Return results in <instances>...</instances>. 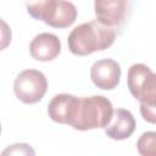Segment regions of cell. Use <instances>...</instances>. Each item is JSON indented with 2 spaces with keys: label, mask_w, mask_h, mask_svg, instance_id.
<instances>
[{
  "label": "cell",
  "mask_w": 156,
  "mask_h": 156,
  "mask_svg": "<svg viewBox=\"0 0 156 156\" xmlns=\"http://www.w3.org/2000/svg\"><path fill=\"white\" fill-rule=\"evenodd\" d=\"M121 66L112 58H102L90 68L91 82L102 90H112L119 84L121 79Z\"/></svg>",
  "instance_id": "5b68a950"
},
{
  "label": "cell",
  "mask_w": 156,
  "mask_h": 156,
  "mask_svg": "<svg viewBox=\"0 0 156 156\" xmlns=\"http://www.w3.org/2000/svg\"><path fill=\"white\" fill-rule=\"evenodd\" d=\"M79 98L71 94H57L55 95L48 105V115L49 117L60 124H72L77 107H78Z\"/></svg>",
  "instance_id": "52a82bcc"
},
{
  "label": "cell",
  "mask_w": 156,
  "mask_h": 156,
  "mask_svg": "<svg viewBox=\"0 0 156 156\" xmlns=\"http://www.w3.org/2000/svg\"><path fill=\"white\" fill-rule=\"evenodd\" d=\"M116 39V32L112 27L102 24L99 21L82 23L72 29L67 44L72 54L87 56L95 51H102L110 48Z\"/></svg>",
  "instance_id": "6da1fadb"
},
{
  "label": "cell",
  "mask_w": 156,
  "mask_h": 156,
  "mask_svg": "<svg viewBox=\"0 0 156 156\" xmlns=\"http://www.w3.org/2000/svg\"><path fill=\"white\" fill-rule=\"evenodd\" d=\"M136 149L143 156H156V132H144L136 141Z\"/></svg>",
  "instance_id": "7c38bea8"
},
{
  "label": "cell",
  "mask_w": 156,
  "mask_h": 156,
  "mask_svg": "<svg viewBox=\"0 0 156 156\" xmlns=\"http://www.w3.org/2000/svg\"><path fill=\"white\" fill-rule=\"evenodd\" d=\"M135 130V119L130 111L117 108L113 112L111 122L105 128V134L113 140L128 139Z\"/></svg>",
  "instance_id": "9c48e42d"
},
{
  "label": "cell",
  "mask_w": 156,
  "mask_h": 156,
  "mask_svg": "<svg viewBox=\"0 0 156 156\" xmlns=\"http://www.w3.org/2000/svg\"><path fill=\"white\" fill-rule=\"evenodd\" d=\"M48 90V79L44 73L37 69H24L20 72L13 82L16 98L23 104L32 105L39 102Z\"/></svg>",
  "instance_id": "277c9868"
},
{
  "label": "cell",
  "mask_w": 156,
  "mask_h": 156,
  "mask_svg": "<svg viewBox=\"0 0 156 156\" xmlns=\"http://www.w3.org/2000/svg\"><path fill=\"white\" fill-rule=\"evenodd\" d=\"M127 84L140 104L143 119L156 124V73L144 63H134L128 69Z\"/></svg>",
  "instance_id": "7a4b0ae2"
},
{
  "label": "cell",
  "mask_w": 156,
  "mask_h": 156,
  "mask_svg": "<svg viewBox=\"0 0 156 156\" xmlns=\"http://www.w3.org/2000/svg\"><path fill=\"white\" fill-rule=\"evenodd\" d=\"M61 52V41L52 33H40L29 44L30 56L41 62L55 60Z\"/></svg>",
  "instance_id": "ba28073f"
},
{
  "label": "cell",
  "mask_w": 156,
  "mask_h": 156,
  "mask_svg": "<svg viewBox=\"0 0 156 156\" xmlns=\"http://www.w3.org/2000/svg\"><path fill=\"white\" fill-rule=\"evenodd\" d=\"M7 154H30V155H34V150L30 149V146L28 144H15V145H11V147H7L6 150L2 151L4 156Z\"/></svg>",
  "instance_id": "4fadbf2b"
},
{
  "label": "cell",
  "mask_w": 156,
  "mask_h": 156,
  "mask_svg": "<svg viewBox=\"0 0 156 156\" xmlns=\"http://www.w3.org/2000/svg\"><path fill=\"white\" fill-rule=\"evenodd\" d=\"M60 0H24L27 12L30 17L38 21H43L45 24L50 26Z\"/></svg>",
  "instance_id": "30bf717a"
},
{
  "label": "cell",
  "mask_w": 156,
  "mask_h": 156,
  "mask_svg": "<svg viewBox=\"0 0 156 156\" xmlns=\"http://www.w3.org/2000/svg\"><path fill=\"white\" fill-rule=\"evenodd\" d=\"M77 18V9L68 0H60L57 11L50 23L52 28H67L74 23Z\"/></svg>",
  "instance_id": "8fae6325"
},
{
  "label": "cell",
  "mask_w": 156,
  "mask_h": 156,
  "mask_svg": "<svg viewBox=\"0 0 156 156\" xmlns=\"http://www.w3.org/2000/svg\"><path fill=\"white\" fill-rule=\"evenodd\" d=\"M129 0H94L96 21L115 27L121 26L126 18Z\"/></svg>",
  "instance_id": "8992f818"
},
{
  "label": "cell",
  "mask_w": 156,
  "mask_h": 156,
  "mask_svg": "<svg viewBox=\"0 0 156 156\" xmlns=\"http://www.w3.org/2000/svg\"><path fill=\"white\" fill-rule=\"evenodd\" d=\"M112 102L102 95L79 98L76 117L71 127L76 130H90L106 128L113 116Z\"/></svg>",
  "instance_id": "3957f363"
}]
</instances>
